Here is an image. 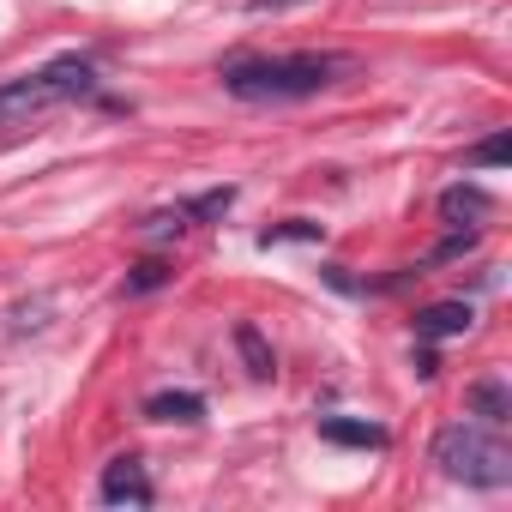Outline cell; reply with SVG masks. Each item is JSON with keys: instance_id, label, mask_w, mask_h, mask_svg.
<instances>
[{"instance_id": "5", "label": "cell", "mask_w": 512, "mask_h": 512, "mask_svg": "<svg viewBox=\"0 0 512 512\" xmlns=\"http://www.w3.org/2000/svg\"><path fill=\"white\" fill-rule=\"evenodd\" d=\"M470 332V308L464 302H434L416 314V338H464Z\"/></svg>"}, {"instance_id": "6", "label": "cell", "mask_w": 512, "mask_h": 512, "mask_svg": "<svg viewBox=\"0 0 512 512\" xmlns=\"http://www.w3.org/2000/svg\"><path fill=\"white\" fill-rule=\"evenodd\" d=\"M470 410H476V422L506 428V416H512V392H506L500 380H476V386H470Z\"/></svg>"}, {"instance_id": "2", "label": "cell", "mask_w": 512, "mask_h": 512, "mask_svg": "<svg viewBox=\"0 0 512 512\" xmlns=\"http://www.w3.org/2000/svg\"><path fill=\"white\" fill-rule=\"evenodd\" d=\"M434 464H440V476L470 482V488H506L512 482V446L488 422H446L434 434Z\"/></svg>"}, {"instance_id": "3", "label": "cell", "mask_w": 512, "mask_h": 512, "mask_svg": "<svg viewBox=\"0 0 512 512\" xmlns=\"http://www.w3.org/2000/svg\"><path fill=\"white\" fill-rule=\"evenodd\" d=\"M91 85H97L91 61L61 55V61H49V67H43V73H31V79L0 85V127H13V121H25V115H43V109L67 103V97H85Z\"/></svg>"}, {"instance_id": "10", "label": "cell", "mask_w": 512, "mask_h": 512, "mask_svg": "<svg viewBox=\"0 0 512 512\" xmlns=\"http://www.w3.org/2000/svg\"><path fill=\"white\" fill-rule=\"evenodd\" d=\"M440 211H446L452 223H458V217H488V211H494V199H488L482 187H446Z\"/></svg>"}, {"instance_id": "1", "label": "cell", "mask_w": 512, "mask_h": 512, "mask_svg": "<svg viewBox=\"0 0 512 512\" xmlns=\"http://www.w3.org/2000/svg\"><path fill=\"white\" fill-rule=\"evenodd\" d=\"M338 73H350L344 55H278V61L266 55V61H229L223 91L241 103H296V97L338 85Z\"/></svg>"}, {"instance_id": "9", "label": "cell", "mask_w": 512, "mask_h": 512, "mask_svg": "<svg viewBox=\"0 0 512 512\" xmlns=\"http://www.w3.org/2000/svg\"><path fill=\"white\" fill-rule=\"evenodd\" d=\"M235 344H241V356H247V374H253V380H272V374H278V362H272V350H266L260 326H235Z\"/></svg>"}, {"instance_id": "8", "label": "cell", "mask_w": 512, "mask_h": 512, "mask_svg": "<svg viewBox=\"0 0 512 512\" xmlns=\"http://www.w3.org/2000/svg\"><path fill=\"white\" fill-rule=\"evenodd\" d=\"M320 434L338 440V446H380L386 440L380 422H344V416H320Z\"/></svg>"}, {"instance_id": "7", "label": "cell", "mask_w": 512, "mask_h": 512, "mask_svg": "<svg viewBox=\"0 0 512 512\" xmlns=\"http://www.w3.org/2000/svg\"><path fill=\"white\" fill-rule=\"evenodd\" d=\"M145 416L151 422H199L205 398L199 392H157V398H145Z\"/></svg>"}, {"instance_id": "11", "label": "cell", "mask_w": 512, "mask_h": 512, "mask_svg": "<svg viewBox=\"0 0 512 512\" xmlns=\"http://www.w3.org/2000/svg\"><path fill=\"white\" fill-rule=\"evenodd\" d=\"M506 157H512V139H506V133H494V139H482L464 163H470V169H494V163H506Z\"/></svg>"}, {"instance_id": "4", "label": "cell", "mask_w": 512, "mask_h": 512, "mask_svg": "<svg viewBox=\"0 0 512 512\" xmlns=\"http://www.w3.org/2000/svg\"><path fill=\"white\" fill-rule=\"evenodd\" d=\"M97 494H103V506H151V500H157V488H151V476H145L139 458H115V464H103Z\"/></svg>"}, {"instance_id": "12", "label": "cell", "mask_w": 512, "mask_h": 512, "mask_svg": "<svg viewBox=\"0 0 512 512\" xmlns=\"http://www.w3.org/2000/svg\"><path fill=\"white\" fill-rule=\"evenodd\" d=\"M163 278H169V272H163V266H157V260H145V266H139V272H133V278H127V290H133V296H139V290H157V284H163Z\"/></svg>"}]
</instances>
